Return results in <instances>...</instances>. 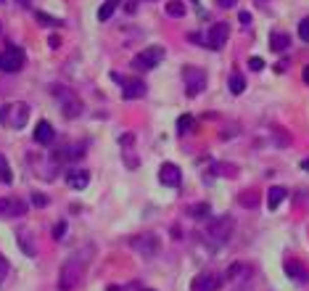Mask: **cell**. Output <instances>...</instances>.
Listing matches in <instances>:
<instances>
[{"mask_svg": "<svg viewBox=\"0 0 309 291\" xmlns=\"http://www.w3.org/2000/svg\"><path fill=\"white\" fill-rule=\"evenodd\" d=\"M90 254H92V247H85L82 252H74L64 262L61 275H58V288L61 291H74L77 286H80L82 275H85V267L90 262Z\"/></svg>", "mask_w": 309, "mask_h": 291, "instance_id": "cell-1", "label": "cell"}, {"mask_svg": "<svg viewBox=\"0 0 309 291\" xmlns=\"http://www.w3.org/2000/svg\"><path fill=\"white\" fill-rule=\"evenodd\" d=\"M29 119V106L27 103H8V106H0V125L13 127V130H21Z\"/></svg>", "mask_w": 309, "mask_h": 291, "instance_id": "cell-2", "label": "cell"}, {"mask_svg": "<svg viewBox=\"0 0 309 291\" xmlns=\"http://www.w3.org/2000/svg\"><path fill=\"white\" fill-rule=\"evenodd\" d=\"M53 96L58 98L61 111H64V117H66V119H77V117L82 114V101L77 98V93H72L69 87L56 85V87H53Z\"/></svg>", "mask_w": 309, "mask_h": 291, "instance_id": "cell-3", "label": "cell"}, {"mask_svg": "<svg viewBox=\"0 0 309 291\" xmlns=\"http://www.w3.org/2000/svg\"><path fill=\"white\" fill-rule=\"evenodd\" d=\"M233 228H235V220L230 217V214H222V217H214V220L206 225V236L220 247V243H225V241L230 238Z\"/></svg>", "mask_w": 309, "mask_h": 291, "instance_id": "cell-4", "label": "cell"}, {"mask_svg": "<svg viewBox=\"0 0 309 291\" xmlns=\"http://www.w3.org/2000/svg\"><path fill=\"white\" fill-rule=\"evenodd\" d=\"M24 51L19 48V45H8L6 51H0V72H6V74H16L24 69Z\"/></svg>", "mask_w": 309, "mask_h": 291, "instance_id": "cell-5", "label": "cell"}, {"mask_svg": "<svg viewBox=\"0 0 309 291\" xmlns=\"http://www.w3.org/2000/svg\"><path fill=\"white\" fill-rule=\"evenodd\" d=\"M182 82H185V90H188V96L196 98L201 90L206 87V72L198 69V66H185L182 69Z\"/></svg>", "mask_w": 309, "mask_h": 291, "instance_id": "cell-6", "label": "cell"}, {"mask_svg": "<svg viewBox=\"0 0 309 291\" xmlns=\"http://www.w3.org/2000/svg\"><path fill=\"white\" fill-rule=\"evenodd\" d=\"M164 58V48L161 45H151V48L140 51L135 58H132V69H140V72H148L159 64V61Z\"/></svg>", "mask_w": 309, "mask_h": 291, "instance_id": "cell-7", "label": "cell"}, {"mask_svg": "<svg viewBox=\"0 0 309 291\" xmlns=\"http://www.w3.org/2000/svg\"><path fill=\"white\" fill-rule=\"evenodd\" d=\"M130 247L135 249V252H140L143 257H148V259H153L159 254V236L156 233H143V236H135V238H130Z\"/></svg>", "mask_w": 309, "mask_h": 291, "instance_id": "cell-8", "label": "cell"}, {"mask_svg": "<svg viewBox=\"0 0 309 291\" xmlns=\"http://www.w3.org/2000/svg\"><path fill=\"white\" fill-rule=\"evenodd\" d=\"M27 212V204L16 196H6L0 198V217H21Z\"/></svg>", "mask_w": 309, "mask_h": 291, "instance_id": "cell-9", "label": "cell"}, {"mask_svg": "<svg viewBox=\"0 0 309 291\" xmlns=\"http://www.w3.org/2000/svg\"><path fill=\"white\" fill-rule=\"evenodd\" d=\"M159 180L164 183V186H169V188H177L180 183H182V172H180V167H177V164H172V162L161 164V170H159Z\"/></svg>", "mask_w": 309, "mask_h": 291, "instance_id": "cell-10", "label": "cell"}, {"mask_svg": "<svg viewBox=\"0 0 309 291\" xmlns=\"http://www.w3.org/2000/svg\"><path fill=\"white\" fill-rule=\"evenodd\" d=\"M283 270L291 281H296V283H306L309 281V270L299 262V259H286L283 262Z\"/></svg>", "mask_w": 309, "mask_h": 291, "instance_id": "cell-11", "label": "cell"}, {"mask_svg": "<svg viewBox=\"0 0 309 291\" xmlns=\"http://www.w3.org/2000/svg\"><path fill=\"white\" fill-rule=\"evenodd\" d=\"M220 286H222V278H214V275H209V273L196 275L193 283H191L193 291H217Z\"/></svg>", "mask_w": 309, "mask_h": 291, "instance_id": "cell-12", "label": "cell"}, {"mask_svg": "<svg viewBox=\"0 0 309 291\" xmlns=\"http://www.w3.org/2000/svg\"><path fill=\"white\" fill-rule=\"evenodd\" d=\"M206 42H209V48H211V51L225 48V42H227V24H214V27L209 29Z\"/></svg>", "mask_w": 309, "mask_h": 291, "instance_id": "cell-13", "label": "cell"}, {"mask_svg": "<svg viewBox=\"0 0 309 291\" xmlns=\"http://www.w3.org/2000/svg\"><path fill=\"white\" fill-rule=\"evenodd\" d=\"M53 138H56V132H53V125L51 122H37V127H35V141L40 143V146H48V143H53Z\"/></svg>", "mask_w": 309, "mask_h": 291, "instance_id": "cell-14", "label": "cell"}, {"mask_svg": "<svg viewBox=\"0 0 309 291\" xmlns=\"http://www.w3.org/2000/svg\"><path fill=\"white\" fill-rule=\"evenodd\" d=\"M122 85H125L122 96H125L127 101H135V98H143V96H146V85H143L140 80H125Z\"/></svg>", "mask_w": 309, "mask_h": 291, "instance_id": "cell-15", "label": "cell"}, {"mask_svg": "<svg viewBox=\"0 0 309 291\" xmlns=\"http://www.w3.org/2000/svg\"><path fill=\"white\" fill-rule=\"evenodd\" d=\"M66 183H69L72 188L82 191V188H87V183H90V172H85V170H69L66 172Z\"/></svg>", "mask_w": 309, "mask_h": 291, "instance_id": "cell-16", "label": "cell"}, {"mask_svg": "<svg viewBox=\"0 0 309 291\" xmlns=\"http://www.w3.org/2000/svg\"><path fill=\"white\" fill-rule=\"evenodd\" d=\"M270 48H272L275 53H286V51L291 48L288 32H272V35H270Z\"/></svg>", "mask_w": 309, "mask_h": 291, "instance_id": "cell-17", "label": "cell"}, {"mask_svg": "<svg viewBox=\"0 0 309 291\" xmlns=\"http://www.w3.org/2000/svg\"><path fill=\"white\" fill-rule=\"evenodd\" d=\"M286 196H288V191H286L283 186H272V188L267 191V207H270V209H277V207L283 204Z\"/></svg>", "mask_w": 309, "mask_h": 291, "instance_id": "cell-18", "label": "cell"}, {"mask_svg": "<svg viewBox=\"0 0 309 291\" xmlns=\"http://www.w3.org/2000/svg\"><path fill=\"white\" fill-rule=\"evenodd\" d=\"M243 90H246V80L241 77L238 72H233V74H230V93H233V96H241Z\"/></svg>", "mask_w": 309, "mask_h": 291, "instance_id": "cell-19", "label": "cell"}, {"mask_svg": "<svg viewBox=\"0 0 309 291\" xmlns=\"http://www.w3.org/2000/svg\"><path fill=\"white\" fill-rule=\"evenodd\" d=\"M167 13H169L172 19L185 16V3H182V0H169V3H167Z\"/></svg>", "mask_w": 309, "mask_h": 291, "instance_id": "cell-20", "label": "cell"}, {"mask_svg": "<svg viewBox=\"0 0 309 291\" xmlns=\"http://www.w3.org/2000/svg\"><path fill=\"white\" fill-rule=\"evenodd\" d=\"M116 3H119V0H106V3L101 6V11H98V21H109L114 8H116Z\"/></svg>", "mask_w": 309, "mask_h": 291, "instance_id": "cell-21", "label": "cell"}, {"mask_svg": "<svg viewBox=\"0 0 309 291\" xmlns=\"http://www.w3.org/2000/svg\"><path fill=\"white\" fill-rule=\"evenodd\" d=\"M19 247H21V252H24V254H29V257H35V254H37V249H35V243L29 241V236H27L24 231L19 233Z\"/></svg>", "mask_w": 309, "mask_h": 291, "instance_id": "cell-22", "label": "cell"}, {"mask_svg": "<svg viewBox=\"0 0 309 291\" xmlns=\"http://www.w3.org/2000/svg\"><path fill=\"white\" fill-rule=\"evenodd\" d=\"M0 180H3L6 186H11V183H13V172H11V167H8V162H6L3 154H0Z\"/></svg>", "mask_w": 309, "mask_h": 291, "instance_id": "cell-23", "label": "cell"}, {"mask_svg": "<svg viewBox=\"0 0 309 291\" xmlns=\"http://www.w3.org/2000/svg\"><path fill=\"white\" fill-rule=\"evenodd\" d=\"M209 204L206 202H201V204H193L191 207V217H196V220H204V217H209Z\"/></svg>", "mask_w": 309, "mask_h": 291, "instance_id": "cell-24", "label": "cell"}, {"mask_svg": "<svg viewBox=\"0 0 309 291\" xmlns=\"http://www.w3.org/2000/svg\"><path fill=\"white\" fill-rule=\"evenodd\" d=\"M191 125H193V119H191L188 114H185V117H180V119H177V130H180V135H185V132H188V130H191Z\"/></svg>", "mask_w": 309, "mask_h": 291, "instance_id": "cell-25", "label": "cell"}, {"mask_svg": "<svg viewBox=\"0 0 309 291\" xmlns=\"http://www.w3.org/2000/svg\"><path fill=\"white\" fill-rule=\"evenodd\" d=\"M299 37H301L304 42H309V16L299 21Z\"/></svg>", "mask_w": 309, "mask_h": 291, "instance_id": "cell-26", "label": "cell"}, {"mask_svg": "<svg viewBox=\"0 0 309 291\" xmlns=\"http://www.w3.org/2000/svg\"><path fill=\"white\" fill-rule=\"evenodd\" d=\"M238 202H241L243 207H256V202H259V198H256L254 193H246V191H243V193H241V198H238Z\"/></svg>", "mask_w": 309, "mask_h": 291, "instance_id": "cell-27", "label": "cell"}, {"mask_svg": "<svg viewBox=\"0 0 309 291\" xmlns=\"http://www.w3.org/2000/svg\"><path fill=\"white\" fill-rule=\"evenodd\" d=\"M8 273H11V265H8V259L0 254V283H3L8 278Z\"/></svg>", "mask_w": 309, "mask_h": 291, "instance_id": "cell-28", "label": "cell"}, {"mask_svg": "<svg viewBox=\"0 0 309 291\" xmlns=\"http://www.w3.org/2000/svg\"><path fill=\"white\" fill-rule=\"evenodd\" d=\"M35 16H37V21H42V24H51V27H58V24H61L58 19H53V16H48V13H42V11H37V13H35Z\"/></svg>", "mask_w": 309, "mask_h": 291, "instance_id": "cell-29", "label": "cell"}, {"mask_svg": "<svg viewBox=\"0 0 309 291\" xmlns=\"http://www.w3.org/2000/svg\"><path fill=\"white\" fill-rule=\"evenodd\" d=\"M64 233H66V222L61 220V222L53 228V238H56V241H61V238H64Z\"/></svg>", "mask_w": 309, "mask_h": 291, "instance_id": "cell-30", "label": "cell"}, {"mask_svg": "<svg viewBox=\"0 0 309 291\" xmlns=\"http://www.w3.org/2000/svg\"><path fill=\"white\" fill-rule=\"evenodd\" d=\"M32 204L35 207H48V196H45V193H32Z\"/></svg>", "mask_w": 309, "mask_h": 291, "instance_id": "cell-31", "label": "cell"}, {"mask_svg": "<svg viewBox=\"0 0 309 291\" xmlns=\"http://www.w3.org/2000/svg\"><path fill=\"white\" fill-rule=\"evenodd\" d=\"M249 66H251L254 72H262V69H265V61H262L259 56H254V58H249Z\"/></svg>", "mask_w": 309, "mask_h": 291, "instance_id": "cell-32", "label": "cell"}, {"mask_svg": "<svg viewBox=\"0 0 309 291\" xmlns=\"http://www.w3.org/2000/svg\"><path fill=\"white\" fill-rule=\"evenodd\" d=\"M238 19H241V24H251V13H249V11H241Z\"/></svg>", "mask_w": 309, "mask_h": 291, "instance_id": "cell-33", "label": "cell"}, {"mask_svg": "<svg viewBox=\"0 0 309 291\" xmlns=\"http://www.w3.org/2000/svg\"><path fill=\"white\" fill-rule=\"evenodd\" d=\"M235 3H238V0H220V6H222V8H233Z\"/></svg>", "mask_w": 309, "mask_h": 291, "instance_id": "cell-34", "label": "cell"}, {"mask_svg": "<svg viewBox=\"0 0 309 291\" xmlns=\"http://www.w3.org/2000/svg\"><path fill=\"white\" fill-rule=\"evenodd\" d=\"M301 77H304V82H306V85H309V64H306V66H304V72H301Z\"/></svg>", "mask_w": 309, "mask_h": 291, "instance_id": "cell-35", "label": "cell"}, {"mask_svg": "<svg viewBox=\"0 0 309 291\" xmlns=\"http://www.w3.org/2000/svg\"><path fill=\"white\" fill-rule=\"evenodd\" d=\"M301 170H306V172H309V159H304V162H301Z\"/></svg>", "mask_w": 309, "mask_h": 291, "instance_id": "cell-36", "label": "cell"}, {"mask_svg": "<svg viewBox=\"0 0 309 291\" xmlns=\"http://www.w3.org/2000/svg\"><path fill=\"white\" fill-rule=\"evenodd\" d=\"M16 3H19V6H29V0H16Z\"/></svg>", "mask_w": 309, "mask_h": 291, "instance_id": "cell-37", "label": "cell"}, {"mask_svg": "<svg viewBox=\"0 0 309 291\" xmlns=\"http://www.w3.org/2000/svg\"><path fill=\"white\" fill-rule=\"evenodd\" d=\"M146 291H151V288H146Z\"/></svg>", "mask_w": 309, "mask_h": 291, "instance_id": "cell-38", "label": "cell"}, {"mask_svg": "<svg viewBox=\"0 0 309 291\" xmlns=\"http://www.w3.org/2000/svg\"><path fill=\"white\" fill-rule=\"evenodd\" d=\"M0 29H3V27H0Z\"/></svg>", "mask_w": 309, "mask_h": 291, "instance_id": "cell-39", "label": "cell"}]
</instances>
